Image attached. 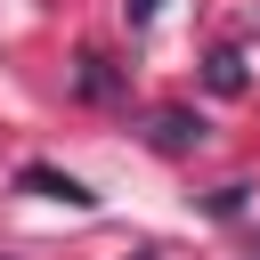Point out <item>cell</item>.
Listing matches in <instances>:
<instances>
[{"label":"cell","instance_id":"obj_1","mask_svg":"<svg viewBox=\"0 0 260 260\" xmlns=\"http://www.w3.org/2000/svg\"><path fill=\"white\" fill-rule=\"evenodd\" d=\"M195 138H203V122H195V114H179V106H162V114H154V146H162V154H187Z\"/></svg>","mask_w":260,"mask_h":260},{"label":"cell","instance_id":"obj_2","mask_svg":"<svg viewBox=\"0 0 260 260\" xmlns=\"http://www.w3.org/2000/svg\"><path fill=\"white\" fill-rule=\"evenodd\" d=\"M24 187L32 195H57V203H89V187L81 179H57V171H24Z\"/></svg>","mask_w":260,"mask_h":260},{"label":"cell","instance_id":"obj_3","mask_svg":"<svg viewBox=\"0 0 260 260\" xmlns=\"http://www.w3.org/2000/svg\"><path fill=\"white\" fill-rule=\"evenodd\" d=\"M211 89H244V57H236V49L211 57Z\"/></svg>","mask_w":260,"mask_h":260},{"label":"cell","instance_id":"obj_4","mask_svg":"<svg viewBox=\"0 0 260 260\" xmlns=\"http://www.w3.org/2000/svg\"><path fill=\"white\" fill-rule=\"evenodd\" d=\"M130 16H138V24H146V16H154V0H130Z\"/></svg>","mask_w":260,"mask_h":260}]
</instances>
